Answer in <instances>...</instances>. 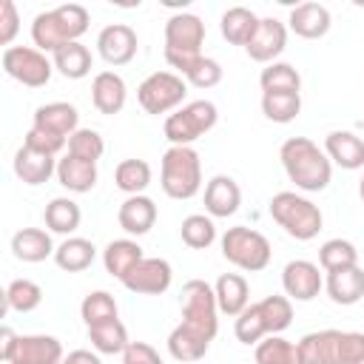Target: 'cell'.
I'll use <instances>...</instances> for the list:
<instances>
[{
  "instance_id": "38",
  "label": "cell",
  "mask_w": 364,
  "mask_h": 364,
  "mask_svg": "<svg viewBox=\"0 0 364 364\" xmlns=\"http://www.w3.org/2000/svg\"><path fill=\"white\" fill-rule=\"evenodd\" d=\"M179 236H182V242H185L188 247L205 250V247H210V245L216 242V225H213V219L205 216V213H191V216L182 219Z\"/></svg>"
},
{
  "instance_id": "50",
  "label": "cell",
  "mask_w": 364,
  "mask_h": 364,
  "mask_svg": "<svg viewBox=\"0 0 364 364\" xmlns=\"http://www.w3.org/2000/svg\"><path fill=\"white\" fill-rule=\"evenodd\" d=\"M122 364H162L159 353L145 341H131L122 353Z\"/></svg>"
},
{
  "instance_id": "18",
  "label": "cell",
  "mask_w": 364,
  "mask_h": 364,
  "mask_svg": "<svg viewBox=\"0 0 364 364\" xmlns=\"http://www.w3.org/2000/svg\"><path fill=\"white\" fill-rule=\"evenodd\" d=\"M117 222L125 233L131 236H145L154 222H156V205L151 196L145 193H136V196H128L122 205H119V213H117Z\"/></svg>"
},
{
  "instance_id": "45",
  "label": "cell",
  "mask_w": 364,
  "mask_h": 364,
  "mask_svg": "<svg viewBox=\"0 0 364 364\" xmlns=\"http://www.w3.org/2000/svg\"><path fill=\"white\" fill-rule=\"evenodd\" d=\"M179 77H185V80H188L191 85H196V88H213V85L222 82V65H219L213 57L199 54Z\"/></svg>"
},
{
  "instance_id": "39",
  "label": "cell",
  "mask_w": 364,
  "mask_h": 364,
  "mask_svg": "<svg viewBox=\"0 0 364 364\" xmlns=\"http://www.w3.org/2000/svg\"><path fill=\"white\" fill-rule=\"evenodd\" d=\"M40 301H43V287L31 279H14L6 287V310L31 313V310L40 307Z\"/></svg>"
},
{
  "instance_id": "53",
  "label": "cell",
  "mask_w": 364,
  "mask_h": 364,
  "mask_svg": "<svg viewBox=\"0 0 364 364\" xmlns=\"http://www.w3.org/2000/svg\"><path fill=\"white\" fill-rule=\"evenodd\" d=\"M358 196H361V202H364V176H361V182H358Z\"/></svg>"
},
{
  "instance_id": "28",
  "label": "cell",
  "mask_w": 364,
  "mask_h": 364,
  "mask_svg": "<svg viewBox=\"0 0 364 364\" xmlns=\"http://www.w3.org/2000/svg\"><path fill=\"white\" fill-rule=\"evenodd\" d=\"M208 347H210V338L202 336V333H196V330H191L182 321L168 336V353L176 361H199V358H205Z\"/></svg>"
},
{
  "instance_id": "3",
  "label": "cell",
  "mask_w": 364,
  "mask_h": 364,
  "mask_svg": "<svg viewBox=\"0 0 364 364\" xmlns=\"http://www.w3.org/2000/svg\"><path fill=\"white\" fill-rule=\"evenodd\" d=\"M162 191L171 199H191L202 188V159L191 145H171L162 154Z\"/></svg>"
},
{
  "instance_id": "24",
  "label": "cell",
  "mask_w": 364,
  "mask_h": 364,
  "mask_svg": "<svg viewBox=\"0 0 364 364\" xmlns=\"http://www.w3.org/2000/svg\"><path fill=\"white\" fill-rule=\"evenodd\" d=\"M213 293H216L219 313L233 316V318L250 304V287L242 273H222L213 284Z\"/></svg>"
},
{
  "instance_id": "7",
  "label": "cell",
  "mask_w": 364,
  "mask_h": 364,
  "mask_svg": "<svg viewBox=\"0 0 364 364\" xmlns=\"http://www.w3.org/2000/svg\"><path fill=\"white\" fill-rule=\"evenodd\" d=\"M216 316H219V304H216L213 287L202 279L185 282V287H182V324H188L191 330H196L213 341L216 330H219Z\"/></svg>"
},
{
  "instance_id": "12",
  "label": "cell",
  "mask_w": 364,
  "mask_h": 364,
  "mask_svg": "<svg viewBox=\"0 0 364 364\" xmlns=\"http://www.w3.org/2000/svg\"><path fill=\"white\" fill-rule=\"evenodd\" d=\"M136 48H139L136 31L125 23H111L97 37V51L108 65H128L136 57Z\"/></svg>"
},
{
  "instance_id": "15",
  "label": "cell",
  "mask_w": 364,
  "mask_h": 364,
  "mask_svg": "<svg viewBox=\"0 0 364 364\" xmlns=\"http://www.w3.org/2000/svg\"><path fill=\"white\" fill-rule=\"evenodd\" d=\"M239 205H242V191L233 176L219 173L205 185V210L210 219H228L239 210Z\"/></svg>"
},
{
  "instance_id": "16",
  "label": "cell",
  "mask_w": 364,
  "mask_h": 364,
  "mask_svg": "<svg viewBox=\"0 0 364 364\" xmlns=\"http://www.w3.org/2000/svg\"><path fill=\"white\" fill-rule=\"evenodd\" d=\"M125 80L117 71H100L91 82V102L100 114H119L125 108Z\"/></svg>"
},
{
  "instance_id": "22",
  "label": "cell",
  "mask_w": 364,
  "mask_h": 364,
  "mask_svg": "<svg viewBox=\"0 0 364 364\" xmlns=\"http://www.w3.org/2000/svg\"><path fill=\"white\" fill-rule=\"evenodd\" d=\"M14 173L26 185H43L57 173V162L48 154H40L28 145H20V151L14 154Z\"/></svg>"
},
{
  "instance_id": "30",
  "label": "cell",
  "mask_w": 364,
  "mask_h": 364,
  "mask_svg": "<svg viewBox=\"0 0 364 364\" xmlns=\"http://www.w3.org/2000/svg\"><path fill=\"white\" fill-rule=\"evenodd\" d=\"M94 256H97V247H94L88 239H82V236H68V239L60 242L57 250H54V262H57V267L65 270V273H80V270L91 267Z\"/></svg>"
},
{
  "instance_id": "23",
  "label": "cell",
  "mask_w": 364,
  "mask_h": 364,
  "mask_svg": "<svg viewBox=\"0 0 364 364\" xmlns=\"http://www.w3.org/2000/svg\"><path fill=\"white\" fill-rule=\"evenodd\" d=\"M57 182L71 193H88L97 185V162L65 154L57 159Z\"/></svg>"
},
{
  "instance_id": "44",
  "label": "cell",
  "mask_w": 364,
  "mask_h": 364,
  "mask_svg": "<svg viewBox=\"0 0 364 364\" xmlns=\"http://www.w3.org/2000/svg\"><path fill=\"white\" fill-rule=\"evenodd\" d=\"M233 333H236V338H239L242 344H259L262 338L270 336V333H267V324H264V318H262V310H259L256 301L247 304V307L236 316Z\"/></svg>"
},
{
  "instance_id": "21",
  "label": "cell",
  "mask_w": 364,
  "mask_h": 364,
  "mask_svg": "<svg viewBox=\"0 0 364 364\" xmlns=\"http://www.w3.org/2000/svg\"><path fill=\"white\" fill-rule=\"evenodd\" d=\"M290 31L304 37V40H318L330 31V11L327 6L321 3H299L293 11H290Z\"/></svg>"
},
{
  "instance_id": "34",
  "label": "cell",
  "mask_w": 364,
  "mask_h": 364,
  "mask_svg": "<svg viewBox=\"0 0 364 364\" xmlns=\"http://www.w3.org/2000/svg\"><path fill=\"white\" fill-rule=\"evenodd\" d=\"M301 111V94H293V91H270V94H262V114L270 119V122H293Z\"/></svg>"
},
{
  "instance_id": "47",
  "label": "cell",
  "mask_w": 364,
  "mask_h": 364,
  "mask_svg": "<svg viewBox=\"0 0 364 364\" xmlns=\"http://www.w3.org/2000/svg\"><path fill=\"white\" fill-rule=\"evenodd\" d=\"M338 364H364V333L338 330Z\"/></svg>"
},
{
  "instance_id": "37",
  "label": "cell",
  "mask_w": 364,
  "mask_h": 364,
  "mask_svg": "<svg viewBox=\"0 0 364 364\" xmlns=\"http://www.w3.org/2000/svg\"><path fill=\"white\" fill-rule=\"evenodd\" d=\"M259 85H262V94H270V91H293V94H299L301 91V74L290 63H270L267 68H262Z\"/></svg>"
},
{
  "instance_id": "10",
  "label": "cell",
  "mask_w": 364,
  "mask_h": 364,
  "mask_svg": "<svg viewBox=\"0 0 364 364\" xmlns=\"http://www.w3.org/2000/svg\"><path fill=\"white\" fill-rule=\"evenodd\" d=\"M173 282V270H171V262L168 259H159V256H145L125 279L122 284L131 290V293H139V296H159L171 287Z\"/></svg>"
},
{
  "instance_id": "41",
  "label": "cell",
  "mask_w": 364,
  "mask_h": 364,
  "mask_svg": "<svg viewBox=\"0 0 364 364\" xmlns=\"http://www.w3.org/2000/svg\"><path fill=\"white\" fill-rule=\"evenodd\" d=\"M256 304L262 310V318H264L270 336H282L290 327V321H293V304H290L287 296H267V299H262Z\"/></svg>"
},
{
  "instance_id": "35",
  "label": "cell",
  "mask_w": 364,
  "mask_h": 364,
  "mask_svg": "<svg viewBox=\"0 0 364 364\" xmlns=\"http://www.w3.org/2000/svg\"><path fill=\"white\" fill-rule=\"evenodd\" d=\"M256 364H304V361L299 344L282 336H267L256 344Z\"/></svg>"
},
{
  "instance_id": "6",
  "label": "cell",
  "mask_w": 364,
  "mask_h": 364,
  "mask_svg": "<svg viewBox=\"0 0 364 364\" xmlns=\"http://www.w3.org/2000/svg\"><path fill=\"white\" fill-rule=\"evenodd\" d=\"M219 119V111L210 100H193L165 119V136L171 145H191L199 136H205Z\"/></svg>"
},
{
  "instance_id": "20",
  "label": "cell",
  "mask_w": 364,
  "mask_h": 364,
  "mask_svg": "<svg viewBox=\"0 0 364 364\" xmlns=\"http://www.w3.org/2000/svg\"><path fill=\"white\" fill-rule=\"evenodd\" d=\"M54 242H51V233L43 230V228H23L11 236V253L14 259L26 262V264H37V262H46L48 256H54Z\"/></svg>"
},
{
  "instance_id": "42",
  "label": "cell",
  "mask_w": 364,
  "mask_h": 364,
  "mask_svg": "<svg viewBox=\"0 0 364 364\" xmlns=\"http://www.w3.org/2000/svg\"><path fill=\"white\" fill-rule=\"evenodd\" d=\"M51 11L57 17V26H60L65 43H80V37L88 31V11H85V6L65 3V6H57Z\"/></svg>"
},
{
  "instance_id": "25",
  "label": "cell",
  "mask_w": 364,
  "mask_h": 364,
  "mask_svg": "<svg viewBox=\"0 0 364 364\" xmlns=\"http://www.w3.org/2000/svg\"><path fill=\"white\" fill-rule=\"evenodd\" d=\"M327 296L336 301V304H355L364 299V270L355 264V267H344V270H333L327 273Z\"/></svg>"
},
{
  "instance_id": "32",
  "label": "cell",
  "mask_w": 364,
  "mask_h": 364,
  "mask_svg": "<svg viewBox=\"0 0 364 364\" xmlns=\"http://www.w3.org/2000/svg\"><path fill=\"white\" fill-rule=\"evenodd\" d=\"M259 20H262V17H256L250 9L233 6V9H228V11L222 14L219 28H222V37H225L228 43H233V46H247V40L253 37Z\"/></svg>"
},
{
  "instance_id": "2",
  "label": "cell",
  "mask_w": 364,
  "mask_h": 364,
  "mask_svg": "<svg viewBox=\"0 0 364 364\" xmlns=\"http://www.w3.org/2000/svg\"><path fill=\"white\" fill-rule=\"evenodd\" d=\"M270 216L287 236H293L299 242L316 239L321 230V222H324L318 205H313L307 196H299L296 191H279L270 199Z\"/></svg>"
},
{
  "instance_id": "17",
  "label": "cell",
  "mask_w": 364,
  "mask_h": 364,
  "mask_svg": "<svg viewBox=\"0 0 364 364\" xmlns=\"http://www.w3.org/2000/svg\"><path fill=\"white\" fill-rule=\"evenodd\" d=\"M31 128H40V131H48V134H57V136L68 139L80 128V114L71 102H46L34 111Z\"/></svg>"
},
{
  "instance_id": "8",
  "label": "cell",
  "mask_w": 364,
  "mask_h": 364,
  "mask_svg": "<svg viewBox=\"0 0 364 364\" xmlns=\"http://www.w3.org/2000/svg\"><path fill=\"white\" fill-rule=\"evenodd\" d=\"M188 94V85H185V77L173 74V71H154L148 74L139 88H136V100L139 105L148 111V114H168V111H176L182 105Z\"/></svg>"
},
{
  "instance_id": "40",
  "label": "cell",
  "mask_w": 364,
  "mask_h": 364,
  "mask_svg": "<svg viewBox=\"0 0 364 364\" xmlns=\"http://www.w3.org/2000/svg\"><path fill=\"white\" fill-rule=\"evenodd\" d=\"M318 264L333 273V270H344V267H355L358 264V250L353 242L347 239H330L321 245L318 250Z\"/></svg>"
},
{
  "instance_id": "9",
  "label": "cell",
  "mask_w": 364,
  "mask_h": 364,
  "mask_svg": "<svg viewBox=\"0 0 364 364\" xmlns=\"http://www.w3.org/2000/svg\"><path fill=\"white\" fill-rule=\"evenodd\" d=\"M3 71L28 88H43L51 80L54 63L34 46H11L3 51Z\"/></svg>"
},
{
  "instance_id": "52",
  "label": "cell",
  "mask_w": 364,
  "mask_h": 364,
  "mask_svg": "<svg viewBox=\"0 0 364 364\" xmlns=\"http://www.w3.org/2000/svg\"><path fill=\"white\" fill-rule=\"evenodd\" d=\"M63 364H102V361H100V355L91 353V350H71V353L63 358Z\"/></svg>"
},
{
  "instance_id": "19",
  "label": "cell",
  "mask_w": 364,
  "mask_h": 364,
  "mask_svg": "<svg viewBox=\"0 0 364 364\" xmlns=\"http://www.w3.org/2000/svg\"><path fill=\"white\" fill-rule=\"evenodd\" d=\"M324 154L330 156V162L341 165L344 171L364 168V139L355 136L353 131H330L324 139Z\"/></svg>"
},
{
  "instance_id": "29",
  "label": "cell",
  "mask_w": 364,
  "mask_h": 364,
  "mask_svg": "<svg viewBox=\"0 0 364 364\" xmlns=\"http://www.w3.org/2000/svg\"><path fill=\"white\" fill-rule=\"evenodd\" d=\"M43 219H46V228H48L51 233L71 236V233L80 228V222H82V210H80V205H77L74 199H68V196H54V199L46 205Z\"/></svg>"
},
{
  "instance_id": "36",
  "label": "cell",
  "mask_w": 364,
  "mask_h": 364,
  "mask_svg": "<svg viewBox=\"0 0 364 364\" xmlns=\"http://www.w3.org/2000/svg\"><path fill=\"white\" fill-rule=\"evenodd\" d=\"M114 182L128 196H136L151 185V165L145 159H122L114 171Z\"/></svg>"
},
{
  "instance_id": "13",
  "label": "cell",
  "mask_w": 364,
  "mask_h": 364,
  "mask_svg": "<svg viewBox=\"0 0 364 364\" xmlns=\"http://www.w3.org/2000/svg\"><path fill=\"white\" fill-rule=\"evenodd\" d=\"M282 287L287 293V299H296V301H310L318 296V290L324 287L321 282V273H318V264L307 262V259H293L284 264L282 270Z\"/></svg>"
},
{
  "instance_id": "48",
  "label": "cell",
  "mask_w": 364,
  "mask_h": 364,
  "mask_svg": "<svg viewBox=\"0 0 364 364\" xmlns=\"http://www.w3.org/2000/svg\"><path fill=\"white\" fill-rule=\"evenodd\" d=\"M23 145H28V148H34V151H40V154L57 156V154L68 145V139H65V136H57V134H48V131H40V128H28Z\"/></svg>"
},
{
  "instance_id": "26",
  "label": "cell",
  "mask_w": 364,
  "mask_h": 364,
  "mask_svg": "<svg viewBox=\"0 0 364 364\" xmlns=\"http://www.w3.org/2000/svg\"><path fill=\"white\" fill-rule=\"evenodd\" d=\"M142 259H145V256H142V247H139V242H134V239H114V242H108L105 250H102V264H105V270H108L114 279H119V282H122Z\"/></svg>"
},
{
  "instance_id": "46",
  "label": "cell",
  "mask_w": 364,
  "mask_h": 364,
  "mask_svg": "<svg viewBox=\"0 0 364 364\" xmlns=\"http://www.w3.org/2000/svg\"><path fill=\"white\" fill-rule=\"evenodd\" d=\"M68 154H74L80 159H88V162H97L105 154V142L94 128H77L68 136Z\"/></svg>"
},
{
  "instance_id": "11",
  "label": "cell",
  "mask_w": 364,
  "mask_h": 364,
  "mask_svg": "<svg viewBox=\"0 0 364 364\" xmlns=\"http://www.w3.org/2000/svg\"><path fill=\"white\" fill-rule=\"evenodd\" d=\"M284 46H287V26L282 20H276V17H262L256 31H253V37L247 40L245 51H247L250 60L270 65L284 51Z\"/></svg>"
},
{
  "instance_id": "43",
  "label": "cell",
  "mask_w": 364,
  "mask_h": 364,
  "mask_svg": "<svg viewBox=\"0 0 364 364\" xmlns=\"http://www.w3.org/2000/svg\"><path fill=\"white\" fill-rule=\"evenodd\" d=\"M80 316H82V321L88 327L102 324V321H111V318H117V301H114V296L108 290H94V293H88L82 299Z\"/></svg>"
},
{
  "instance_id": "31",
  "label": "cell",
  "mask_w": 364,
  "mask_h": 364,
  "mask_svg": "<svg viewBox=\"0 0 364 364\" xmlns=\"http://www.w3.org/2000/svg\"><path fill=\"white\" fill-rule=\"evenodd\" d=\"M51 63L65 80H82L91 74V51L82 43H65L51 54Z\"/></svg>"
},
{
  "instance_id": "27",
  "label": "cell",
  "mask_w": 364,
  "mask_h": 364,
  "mask_svg": "<svg viewBox=\"0 0 364 364\" xmlns=\"http://www.w3.org/2000/svg\"><path fill=\"white\" fill-rule=\"evenodd\" d=\"M304 364H338V330H316L299 341Z\"/></svg>"
},
{
  "instance_id": "49",
  "label": "cell",
  "mask_w": 364,
  "mask_h": 364,
  "mask_svg": "<svg viewBox=\"0 0 364 364\" xmlns=\"http://www.w3.org/2000/svg\"><path fill=\"white\" fill-rule=\"evenodd\" d=\"M17 31H20L17 6H14L11 0H3V3H0V46H9V48H11V40H14Z\"/></svg>"
},
{
  "instance_id": "33",
  "label": "cell",
  "mask_w": 364,
  "mask_h": 364,
  "mask_svg": "<svg viewBox=\"0 0 364 364\" xmlns=\"http://www.w3.org/2000/svg\"><path fill=\"white\" fill-rule=\"evenodd\" d=\"M88 341L97 353L102 355H117V353H125V347L131 344L128 341V330L119 318H111V321H102V324H94L88 327Z\"/></svg>"
},
{
  "instance_id": "1",
  "label": "cell",
  "mask_w": 364,
  "mask_h": 364,
  "mask_svg": "<svg viewBox=\"0 0 364 364\" xmlns=\"http://www.w3.org/2000/svg\"><path fill=\"white\" fill-rule=\"evenodd\" d=\"M279 159H282V168L287 173V179L307 191V193H318L330 185L333 179V162L330 156L307 136H290L282 142L279 148Z\"/></svg>"
},
{
  "instance_id": "5",
  "label": "cell",
  "mask_w": 364,
  "mask_h": 364,
  "mask_svg": "<svg viewBox=\"0 0 364 364\" xmlns=\"http://www.w3.org/2000/svg\"><path fill=\"white\" fill-rule=\"evenodd\" d=\"M222 256L230 264H236L239 270L256 273V270H264L270 264L273 250H270L267 236H262L253 228L236 225V228H228L222 236Z\"/></svg>"
},
{
  "instance_id": "14",
  "label": "cell",
  "mask_w": 364,
  "mask_h": 364,
  "mask_svg": "<svg viewBox=\"0 0 364 364\" xmlns=\"http://www.w3.org/2000/svg\"><path fill=\"white\" fill-rule=\"evenodd\" d=\"M63 358H65V353H63L60 338L34 333V336L17 338V347H14V355L9 364H63Z\"/></svg>"
},
{
  "instance_id": "4",
  "label": "cell",
  "mask_w": 364,
  "mask_h": 364,
  "mask_svg": "<svg viewBox=\"0 0 364 364\" xmlns=\"http://www.w3.org/2000/svg\"><path fill=\"white\" fill-rule=\"evenodd\" d=\"M202 43H205V23L196 14L179 11V14L168 17V23H165V60L179 74L202 54Z\"/></svg>"
},
{
  "instance_id": "51",
  "label": "cell",
  "mask_w": 364,
  "mask_h": 364,
  "mask_svg": "<svg viewBox=\"0 0 364 364\" xmlns=\"http://www.w3.org/2000/svg\"><path fill=\"white\" fill-rule=\"evenodd\" d=\"M17 338H20V336H17L11 327H0V361H3V364L11 361L14 347H17Z\"/></svg>"
}]
</instances>
